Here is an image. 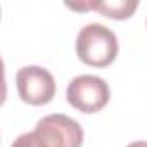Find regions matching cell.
<instances>
[{
    "label": "cell",
    "instance_id": "1",
    "mask_svg": "<svg viewBox=\"0 0 147 147\" xmlns=\"http://www.w3.org/2000/svg\"><path fill=\"white\" fill-rule=\"evenodd\" d=\"M83 128L66 114L54 113L36 121L31 131L14 138L11 147H82Z\"/></svg>",
    "mask_w": 147,
    "mask_h": 147
},
{
    "label": "cell",
    "instance_id": "2",
    "mask_svg": "<svg viewBox=\"0 0 147 147\" xmlns=\"http://www.w3.org/2000/svg\"><path fill=\"white\" fill-rule=\"evenodd\" d=\"M76 55L88 66L106 67L114 62L119 45L116 33L100 23L85 24L76 35Z\"/></svg>",
    "mask_w": 147,
    "mask_h": 147
},
{
    "label": "cell",
    "instance_id": "3",
    "mask_svg": "<svg viewBox=\"0 0 147 147\" xmlns=\"http://www.w3.org/2000/svg\"><path fill=\"white\" fill-rule=\"evenodd\" d=\"M109 97H111V90L107 82L97 75L75 76L66 88L67 102L75 109L87 114L99 113L102 107H106Z\"/></svg>",
    "mask_w": 147,
    "mask_h": 147
},
{
    "label": "cell",
    "instance_id": "4",
    "mask_svg": "<svg viewBox=\"0 0 147 147\" xmlns=\"http://www.w3.org/2000/svg\"><path fill=\"white\" fill-rule=\"evenodd\" d=\"M16 87L23 102L45 106L55 97V80L52 73L42 66H24L16 73Z\"/></svg>",
    "mask_w": 147,
    "mask_h": 147
},
{
    "label": "cell",
    "instance_id": "5",
    "mask_svg": "<svg viewBox=\"0 0 147 147\" xmlns=\"http://www.w3.org/2000/svg\"><path fill=\"white\" fill-rule=\"evenodd\" d=\"M64 5L75 11H97L113 19H128L138 7V0H82L64 2Z\"/></svg>",
    "mask_w": 147,
    "mask_h": 147
},
{
    "label": "cell",
    "instance_id": "6",
    "mask_svg": "<svg viewBox=\"0 0 147 147\" xmlns=\"http://www.w3.org/2000/svg\"><path fill=\"white\" fill-rule=\"evenodd\" d=\"M126 147H147V140H135V142L128 144Z\"/></svg>",
    "mask_w": 147,
    "mask_h": 147
},
{
    "label": "cell",
    "instance_id": "7",
    "mask_svg": "<svg viewBox=\"0 0 147 147\" xmlns=\"http://www.w3.org/2000/svg\"><path fill=\"white\" fill-rule=\"evenodd\" d=\"M145 24H147V21H145Z\"/></svg>",
    "mask_w": 147,
    "mask_h": 147
}]
</instances>
